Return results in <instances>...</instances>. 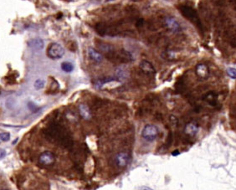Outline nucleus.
Segmentation results:
<instances>
[{
    "label": "nucleus",
    "mask_w": 236,
    "mask_h": 190,
    "mask_svg": "<svg viewBox=\"0 0 236 190\" xmlns=\"http://www.w3.org/2000/svg\"><path fill=\"white\" fill-rule=\"evenodd\" d=\"M140 68L144 73H146L148 75H154L155 72H156L154 67L153 66V65L148 60H142L141 62L140 63Z\"/></svg>",
    "instance_id": "obj_7"
},
{
    "label": "nucleus",
    "mask_w": 236,
    "mask_h": 190,
    "mask_svg": "<svg viewBox=\"0 0 236 190\" xmlns=\"http://www.w3.org/2000/svg\"><path fill=\"white\" fill-rule=\"evenodd\" d=\"M4 156H5V151H4V150L0 149V158H4Z\"/></svg>",
    "instance_id": "obj_18"
},
{
    "label": "nucleus",
    "mask_w": 236,
    "mask_h": 190,
    "mask_svg": "<svg viewBox=\"0 0 236 190\" xmlns=\"http://www.w3.org/2000/svg\"><path fill=\"white\" fill-rule=\"evenodd\" d=\"M178 154H179V152H178V150H175L174 152H173V153H172V155H173V156H177V155H178Z\"/></svg>",
    "instance_id": "obj_20"
},
{
    "label": "nucleus",
    "mask_w": 236,
    "mask_h": 190,
    "mask_svg": "<svg viewBox=\"0 0 236 190\" xmlns=\"http://www.w3.org/2000/svg\"><path fill=\"white\" fill-rule=\"evenodd\" d=\"M78 109H79V112L81 114V116L82 117V118H84L85 120H90L91 118V113L90 111V108L88 107L86 105L80 104Z\"/></svg>",
    "instance_id": "obj_8"
},
{
    "label": "nucleus",
    "mask_w": 236,
    "mask_h": 190,
    "mask_svg": "<svg viewBox=\"0 0 236 190\" xmlns=\"http://www.w3.org/2000/svg\"><path fill=\"white\" fill-rule=\"evenodd\" d=\"M227 74L229 75V76H230L233 79H236V69L235 68H229L227 70Z\"/></svg>",
    "instance_id": "obj_16"
},
{
    "label": "nucleus",
    "mask_w": 236,
    "mask_h": 190,
    "mask_svg": "<svg viewBox=\"0 0 236 190\" xmlns=\"http://www.w3.org/2000/svg\"><path fill=\"white\" fill-rule=\"evenodd\" d=\"M158 133H159V129L158 128V127L153 124H148L146 125L142 129V137L148 142H153L157 138Z\"/></svg>",
    "instance_id": "obj_2"
},
{
    "label": "nucleus",
    "mask_w": 236,
    "mask_h": 190,
    "mask_svg": "<svg viewBox=\"0 0 236 190\" xmlns=\"http://www.w3.org/2000/svg\"><path fill=\"white\" fill-rule=\"evenodd\" d=\"M88 54H89V56L91 57V59L94 60L95 62L96 63H101L102 61L103 58L102 55L99 53L98 51H96L95 49L93 48H89L88 50Z\"/></svg>",
    "instance_id": "obj_9"
},
{
    "label": "nucleus",
    "mask_w": 236,
    "mask_h": 190,
    "mask_svg": "<svg viewBox=\"0 0 236 190\" xmlns=\"http://www.w3.org/2000/svg\"><path fill=\"white\" fill-rule=\"evenodd\" d=\"M61 68L64 71L71 72L73 71V69H74V66L70 62H64V63H62Z\"/></svg>",
    "instance_id": "obj_14"
},
{
    "label": "nucleus",
    "mask_w": 236,
    "mask_h": 190,
    "mask_svg": "<svg viewBox=\"0 0 236 190\" xmlns=\"http://www.w3.org/2000/svg\"><path fill=\"white\" fill-rule=\"evenodd\" d=\"M139 190H153L152 189H150L148 187H141Z\"/></svg>",
    "instance_id": "obj_19"
},
{
    "label": "nucleus",
    "mask_w": 236,
    "mask_h": 190,
    "mask_svg": "<svg viewBox=\"0 0 236 190\" xmlns=\"http://www.w3.org/2000/svg\"><path fill=\"white\" fill-rule=\"evenodd\" d=\"M39 161L40 163L43 165H45V166H50L55 163V154L50 152V151H46V152H44L42 153L40 158H39Z\"/></svg>",
    "instance_id": "obj_4"
},
{
    "label": "nucleus",
    "mask_w": 236,
    "mask_h": 190,
    "mask_svg": "<svg viewBox=\"0 0 236 190\" xmlns=\"http://www.w3.org/2000/svg\"><path fill=\"white\" fill-rule=\"evenodd\" d=\"M205 101L212 106H216V104H217L216 95L214 92H209L208 94H206Z\"/></svg>",
    "instance_id": "obj_13"
},
{
    "label": "nucleus",
    "mask_w": 236,
    "mask_h": 190,
    "mask_svg": "<svg viewBox=\"0 0 236 190\" xmlns=\"http://www.w3.org/2000/svg\"><path fill=\"white\" fill-rule=\"evenodd\" d=\"M185 133L189 135L190 137L194 136L195 134L198 132V126L194 123H189L185 127Z\"/></svg>",
    "instance_id": "obj_11"
},
{
    "label": "nucleus",
    "mask_w": 236,
    "mask_h": 190,
    "mask_svg": "<svg viewBox=\"0 0 236 190\" xmlns=\"http://www.w3.org/2000/svg\"><path fill=\"white\" fill-rule=\"evenodd\" d=\"M45 86V81L41 80V79H39L37 80L35 82V88L36 90H40L42 88L44 87Z\"/></svg>",
    "instance_id": "obj_15"
},
{
    "label": "nucleus",
    "mask_w": 236,
    "mask_h": 190,
    "mask_svg": "<svg viewBox=\"0 0 236 190\" xmlns=\"http://www.w3.org/2000/svg\"><path fill=\"white\" fill-rule=\"evenodd\" d=\"M114 160H115V163L117 165L118 167L123 168L128 163L130 157H129L128 153H119L115 156Z\"/></svg>",
    "instance_id": "obj_5"
},
{
    "label": "nucleus",
    "mask_w": 236,
    "mask_h": 190,
    "mask_svg": "<svg viewBox=\"0 0 236 190\" xmlns=\"http://www.w3.org/2000/svg\"><path fill=\"white\" fill-rule=\"evenodd\" d=\"M47 55H48V56L53 60L60 59L65 55V50L60 44L53 43L48 48Z\"/></svg>",
    "instance_id": "obj_3"
},
{
    "label": "nucleus",
    "mask_w": 236,
    "mask_h": 190,
    "mask_svg": "<svg viewBox=\"0 0 236 190\" xmlns=\"http://www.w3.org/2000/svg\"><path fill=\"white\" fill-rule=\"evenodd\" d=\"M196 74L201 79H206L209 75V70L204 64H199L196 66Z\"/></svg>",
    "instance_id": "obj_6"
},
{
    "label": "nucleus",
    "mask_w": 236,
    "mask_h": 190,
    "mask_svg": "<svg viewBox=\"0 0 236 190\" xmlns=\"http://www.w3.org/2000/svg\"><path fill=\"white\" fill-rule=\"evenodd\" d=\"M179 10L181 11V13L183 14V15L186 17L187 19H189L191 22H193L194 24L201 28L202 25H201L200 20L198 17V14L196 13V11L191 8V7H189V6H185V5H182L179 7Z\"/></svg>",
    "instance_id": "obj_1"
},
{
    "label": "nucleus",
    "mask_w": 236,
    "mask_h": 190,
    "mask_svg": "<svg viewBox=\"0 0 236 190\" xmlns=\"http://www.w3.org/2000/svg\"><path fill=\"white\" fill-rule=\"evenodd\" d=\"M3 190H4V189H3Z\"/></svg>",
    "instance_id": "obj_21"
},
{
    "label": "nucleus",
    "mask_w": 236,
    "mask_h": 190,
    "mask_svg": "<svg viewBox=\"0 0 236 190\" xmlns=\"http://www.w3.org/2000/svg\"><path fill=\"white\" fill-rule=\"evenodd\" d=\"M9 137H10V135L9 133L8 132H3V133L0 134V139L4 142H7L9 140Z\"/></svg>",
    "instance_id": "obj_17"
},
{
    "label": "nucleus",
    "mask_w": 236,
    "mask_h": 190,
    "mask_svg": "<svg viewBox=\"0 0 236 190\" xmlns=\"http://www.w3.org/2000/svg\"><path fill=\"white\" fill-rule=\"evenodd\" d=\"M166 24L169 28L172 31H178L179 29V24L178 22L173 19H167L166 20Z\"/></svg>",
    "instance_id": "obj_12"
},
{
    "label": "nucleus",
    "mask_w": 236,
    "mask_h": 190,
    "mask_svg": "<svg viewBox=\"0 0 236 190\" xmlns=\"http://www.w3.org/2000/svg\"><path fill=\"white\" fill-rule=\"evenodd\" d=\"M44 41L40 40V39H35V40H31L30 43V46L32 50H41L42 49L44 48Z\"/></svg>",
    "instance_id": "obj_10"
}]
</instances>
